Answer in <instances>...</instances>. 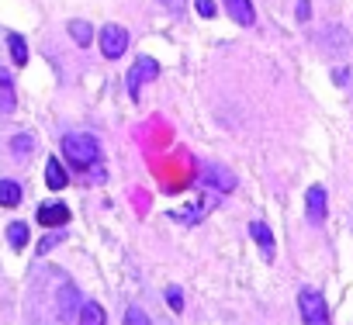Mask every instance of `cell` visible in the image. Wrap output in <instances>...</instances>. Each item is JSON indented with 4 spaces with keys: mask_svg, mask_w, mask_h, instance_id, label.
<instances>
[{
    "mask_svg": "<svg viewBox=\"0 0 353 325\" xmlns=\"http://www.w3.org/2000/svg\"><path fill=\"white\" fill-rule=\"evenodd\" d=\"M59 239H63V235H49V239H46L42 246H39V253H49V249H52V246H56Z\"/></svg>",
    "mask_w": 353,
    "mask_h": 325,
    "instance_id": "23",
    "label": "cell"
},
{
    "mask_svg": "<svg viewBox=\"0 0 353 325\" xmlns=\"http://www.w3.org/2000/svg\"><path fill=\"white\" fill-rule=\"evenodd\" d=\"M108 318H104V308L97 304V301H87L83 308H80V325H104Z\"/></svg>",
    "mask_w": 353,
    "mask_h": 325,
    "instance_id": "14",
    "label": "cell"
},
{
    "mask_svg": "<svg viewBox=\"0 0 353 325\" xmlns=\"http://www.w3.org/2000/svg\"><path fill=\"white\" fill-rule=\"evenodd\" d=\"M97 42H101L104 59H121L128 52V32L121 25H104L101 35H97Z\"/></svg>",
    "mask_w": 353,
    "mask_h": 325,
    "instance_id": "3",
    "label": "cell"
},
{
    "mask_svg": "<svg viewBox=\"0 0 353 325\" xmlns=\"http://www.w3.org/2000/svg\"><path fill=\"white\" fill-rule=\"evenodd\" d=\"M332 80H336V83H339V87H343V83H346V80H350V76H346V70H336V73H332Z\"/></svg>",
    "mask_w": 353,
    "mask_h": 325,
    "instance_id": "24",
    "label": "cell"
},
{
    "mask_svg": "<svg viewBox=\"0 0 353 325\" xmlns=\"http://www.w3.org/2000/svg\"><path fill=\"white\" fill-rule=\"evenodd\" d=\"M46 184H49L52 191H63V187L70 184V177H66V170H63V162H59L56 156L46 159Z\"/></svg>",
    "mask_w": 353,
    "mask_h": 325,
    "instance_id": "10",
    "label": "cell"
},
{
    "mask_svg": "<svg viewBox=\"0 0 353 325\" xmlns=\"http://www.w3.org/2000/svg\"><path fill=\"white\" fill-rule=\"evenodd\" d=\"M222 4H225V14H229L236 25H243V28H253V25H256L253 0H222Z\"/></svg>",
    "mask_w": 353,
    "mask_h": 325,
    "instance_id": "7",
    "label": "cell"
},
{
    "mask_svg": "<svg viewBox=\"0 0 353 325\" xmlns=\"http://www.w3.org/2000/svg\"><path fill=\"white\" fill-rule=\"evenodd\" d=\"M125 325H149V318H145V311H142V308H135V304H132V308L125 311Z\"/></svg>",
    "mask_w": 353,
    "mask_h": 325,
    "instance_id": "18",
    "label": "cell"
},
{
    "mask_svg": "<svg viewBox=\"0 0 353 325\" xmlns=\"http://www.w3.org/2000/svg\"><path fill=\"white\" fill-rule=\"evenodd\" d=\"M11 149H14L18 159H28L32 149H35V142H32V135H18V138H11Z\"/></svg>",
    "mask_w": 353,
    "mask_h": 325,
    "instance_id": "17",
    "label": "cell"
},
{
    "mask_svg": "<svg viewBox=\"0 0 353 325\" xmlns=\"http://www.w3.org/2000/svg\"><path fill=\"white\" fill-rule=\"evenodd\" d=\"M8 242H11V249H25V242H28V225H25V222H11V225H8Z\"/></svg>",
    "mask_w": 353,
    "mask_h": 325,
    "instance_id": "16",
    "label": "cell"
},
{
    "mask_svg": "<svg viewBox=\"0 0 353 325\" xmlns=\"http://www.w3.org/2000/svg\"><path fill=\"white\" fill-rule=\"evenodd\" d=\"M312 18V4L308 0H298V21H308Z\"/></svg>",
    "mask_w": 353,
    "mask_h": 325,
    "instance_id": "22",
    "label": "cell"
},
{
    "mask_svg": "<svg viewBox=\"0 0 353 325\" xmlns=\"http://www.w3.org/2000/svg\"><path fill=\"white\" fill-rule=\"evenodd\" d=\"M39 225H46V229H59V225H66L70 222V208L63 205V201H46V205H39Z\"/></svg>",
    "mask_w": 353,
    "mask_h": 325,
    "instance_id": "6",
    "label": "cell"
},
{
    "mask_svg": "<svg viewBox=\"0 0 353 325\" xmlns=\"http://www.w3.org/2000/svg\"><path fill=\"white\" fill-rule=\"evenodd\" d=\"M201 177H205V184H212L219 191H232L236 187V177L229 170H219V167H201Z\"/></svg>",
    "mask_w": 353,
    "mask_h": 325,
    "instance_id": "11",
    "label": "cell"
},
{
    "mask_svg": "<svg viewBox=\"0 0 353 325\" xmlns=\"http://www.w3.org/2000/svg\"><path fill=\"white\" fill-rule=\"evenodd\" d=\"M159 4L170 11V14H184V8H188V0H159Z\"/></svg>",
    "mask_w": 353,
    "mask_h": 325,
    "instance_id": "21",
    "label": "cell"
},
{
    "mask_svg": "<svg viewBox=\"0 0 353 325\" xmlns=\"http://www.w3.org/2000/svg\"><path fill=\"white\" fill-rule=\"evenodd\" d=\"M250 235H253V242L260 246L263 260H274V235H270V229H267L263 222H250Z\"/></svg>",
    "mask_w": 353,
    "mask_h": 325,
    "instance_id": "9",
    "label": "cell"
},
{
    "mask_svg": "<svg viewBox=\"0 0 353 325\" xmlns=\"http://www.w3.org/2000/svg\"><path fill=\"white\" fill-rule=\"evenodd\" d=\"M194 8H198L201 18H215V11H219V8H215V0H194Z\"/></svg>",
    "mask_w": 353,
    "mask_h": 325,
    "instance_id": "20",
    "label": "cell"
},
{
    "mask_svg": "<svg viewBox=\"0 0 353 325\" xmlns=\"http://www.w3.org/2000/svg\"><path fill=\"white\" fill-rule=\"evenodd\" d=\"M298 311H301V325H329V304L315 287L298 291Z\"/></svg>",
    "mask_w": 353,
    "mask_h": 325,
    "instance_id": "2",
    "label": "cell"
},
{
    "mask_svg": "<svg viewBox=\"0 0 353 325\" xmlns=\"http://www.w3.org/2000/svg\"><path fill=\"white\" fill-rule=\"evenodd\" d=\"M8 49H11L14 66H25V63H28V45H25L21 35H8Z\"/></svg>",
    "mask_w": 353,
    "mask_h": 325,
    "instance_id": "15",
    "label": "cell"
},
{
    "mask_svg": "<svg viewBox=\"0 0 353 325\" xmlns=\"http://www.w3.org/2000/svg\"><path fill=\"white\" fill-rule=\"evenodd\" d=\"M18 205H21V184L0 180V208H18Z\"/></svg>",
    "mask_w": 353,
    "mask_h": 325,
    "instance_id": "12",
    "label": "cell"
},
{
    "mask_svg": "<svg viewBox=\"0 0 353 325\" xmlns=\"http://www.w3.org/2000/svg\"><path fill=\"white\" fill-rule=\"evenodd\" d=\"M166 301H170L173 311H184V294H181V287H170V291H166Z\"/></svg>",
    "mask_w": 353,
    "mask_h": 325,
    "instance_id": "19",
    "label": "cell"
},
{
    "mask_svg": "<svg viewBox=\"0 0 353 325\" xmlns=\"http://www.w3.org/2000/svg\"><path fill=\"white\" fill-rule=\"evenodd\" d=\"M66 32H70V39H73L80 49L94 42V28H90L87 21H70V25H66Z\"/></svg>",
    "mask_w": 353,
    "mask_h": 325,
    "instance_id": "13",
    "label": "cell"
},
{
    "mask_svg": "<svg viewBox=\"0 0 353 325\" xmlns=\"http://www.w3.org/2000/svg\"><path fill=\"white\" fill-rule=\"evenodd\" d=\"M325 211H329L325 187H322V184H312L308 194H305V218H308L312 225H322V222H325Z\"/></svg>",
    "mask_w": 353,
    "mask_h": 325,
    "instance_id": "5",
    "label": "cell"
},
{
    "mask_svg": "<svg viewBox=\"0 0 353 325\" xmlns=\"http://www.w3.org/2000/svg\"><path fill=\"white\" fill-rule=\"evenodd\" d=\"M18 107V90H14V76L11 70L0 66V114H11Z\"/></svg>",
    "mask_w": 353,
    "mask_h": 325,
    "instance_id": "8",
    "label": "cell"
},
{
    "mask_svg": "<svg viewBox=\"0 0 353 325\" xmlns=\"http://www.w3.org/2000/svg\"><path fill=\"white\" fill-rule=\"evenodd\" d=\"M152 80H159V63L152 56H139L135 66H132V73H128V94L139 97L142 83H152Z\"/></svg>",
    "mask_w": 353,
    "mask_h": 325,
    "instance_id": "4",
    "label": "cell"
},
{
    "mask_svg": "<svg viewBox=\"0 0 353 325\" xmlns=\"http://www.w3.org/2000/svg\"><path fill=\"white\" fill-rule=\"evenodd\" d=\"M63 156L80 174L94 170V167H101V142L87 132H70V135H63Z\"/></svg>",
    "mask_w": 353,
    "mask_h": 325,
    "instance_id": "1",
    "label": "cell"
}]
</instances>
